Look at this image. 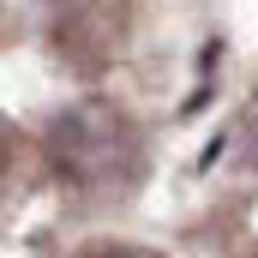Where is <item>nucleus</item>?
<instances>
[{
    "label": "nucleus",
    "instance_id": "1",
    "mask_svg": "<svg viewBox=\"0 0 258 258\" xmlns=\"http://www.w3.org/2000/svg\"><path fill=\"white\" fill-rule=\"evenodd\" d=\"M48 162L78 192H120L138 174V132L114 102H78L48 126Z\"/></svg>",
    "mask_w": 258,
    "mask_h": 258
},
{
    "label": "nucleus",
    "instance_id": "2",
    "mask_svg": "<svg viewBox=\"0 0 258 258\" xmlns=\"http://www.w3.org/2000/svg\"><path fill=\"white\" fill-rule=\"evenodd\" d=\"M84 258H156V252H138V246H96V252H84Z\"/></svg>",
    "mask_w": 258,
    "mask_h": 258
},
{
    "label": "nucleus",
    "instance_id": "3",
    "mask_svg": "<svg viewBox=\"0 0 258 258\" xmlns=\"http://www.w3.org/2000/svg\"><path fill=\"white\" fill-rule=\"evenodd\" d=\"M0 168H6V126H0Z\"/></svg>",
    "mask_w": 258,
    "mask_h": 258
}]
</instances>
